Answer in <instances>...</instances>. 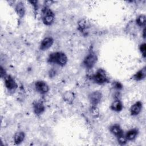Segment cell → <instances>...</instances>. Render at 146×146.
Returning <instances> with one entry per match:
<instances>
[{
    "mask_svg": "<svg viewBox=\"0 0 146 146\" xmlns=\"http://www.w3.org/2000/svg\"><path fill=\"white\" fill-rule=\"evenodd\" d=\"M47 62L48 63L56 64L61 67H64L68 62V58L65 53L61 51H56L48 55Z\"/></svg>",
    "mask_w": 146,
    "mask_h": 146,
    "instance_id": "1",
    "label": "cell"
},
{
    "mask_svg": "<svg viewBox=\"0 0 146 146\" xmlns=\"http://www.w3.org/2000/svg\"><path fill=\"white\" fill-rule=\"evenodd\" d=\"M91 79L96 84L102 85L110 82V78L106 71L102 68H99L91 76Z\"/></svg>",
    "mask_w": 146,
    "mask_h": 146,
    "instance_id": "2",
    "label": "cell"
},
{
    "mask_svg": "<svg viewBox=\"0 0 146 146\" xmlns=\"http://www.w3.org/2000/svg\"><path fill=\"white\" fill-rule=\"evenodd\" d=\"M42 21L46 26L51 25L55 21V14L47 6H44L42 9Z\"/></svg>",
    "mask_w": 146,
    "mask_h": 146,
    "instance_id": "3",
    "label": "cell"
},
{
    "mask_svg": "<svg viewBox=\"0 0 146 146\" xmlns=\"http://www.w3.org/2000/svg\"><path fill=\"white\" fill-rule=\"evenodd\" d=\"M98 56L96 54L92 51H90L84 58L82 64L87 69L92 68L98 62Z\"/></svg>",
    "mask_w": 146,
    "mask_h": 146,
    "instance_id": "4",
    "label": "cell"
},
{
    "mask_svg": "<svg viewBox=\"0 0 146 146\" xmlns=\"http://www.w3.org/2000/svg\"><path fill=\"white\" fill-rule=\"evenodd\" d=\"M103 99V94L100 91H94L88 95V100L91 106H96L101 102Z\"/></svg>",
    "mask_w": 146,
    "mask_h": 146,
    "instance_id": "5",
    "label": "cell"
},
{
    "mask_svg": "<svg viewBox=\"0 0 146 146\" xmlns=\"http://www.w3.org/2000/svg\"><path fill=\"white\" fill-rule=\"evenodd\" d=\"M3 79L5 86L8 91L13 92L17 90L18 84L15 79L12 76L7 75Z\"/></svg>",
    "mask_w": 146,
    "mask_h": 146,
    "instance_id": "6",
    "label": "cell"
},
{
    "mask_svg": "<svg viewBox=\"0 0 146 146\" xmlns=\"http://www.w3.org/2000/svg\"><path fill=\"white\" fill-rule=\"evenodd\" d=\"M34 87L36 91L42 95L47 94L50 90L48 84L45 81L42 80H36L34 83Z\"/></svg>",
    "mask_w": 146,
    "mask_h": 146,
    "instance_id": "7",
    "label": "cell"
},
{
    "mask_svg": "<svg viewBox=\"0 0 146 146\" xmlns=\"http://www.w3.org/2000/svg\"><path fill=\"white\" fill-rule=\"evenodd\" d=\"M54 40L51 36H47L44 38L40 42L39 44V49L41 51H46L49 49L54 44Z\"/></svg>",
    "mask_w": 146,
    "mask_h": 146,
    "instance_id": "8",
    "label": "cell"
},
{
    "mask_svg": "<svg viewBox=\"0 0 146 146\" xmlns=\"http://www.w3.org/2000/svg\"><path fill=\"white\" fill-rule=\"evenodd\" d=\"M33 109L34 113L36 116H40L45 111L46 107L42 102L35 101L33 103Z\"/></svg>",
    "mask_w": 146,
    "mask_h": 146,
    "instance_id": "9",
    "label": "cell"
},
{
    "mask_svg": "<svg viewBox=\"0 0 146 146\" xmlns=\"http://www.w3.org/2000/svg\"><path fill=\"white\" fill-rule=\"evenodd\" d=\"M143 103L141 101L136 102L129 108V112L131 116H135L138 115L142 111Z\"/></svg>",
    "mask_w": 146,
    "mask_h": 146,
    "instance_id": "10",
    "label": "cell"
},
{
    "mask_svg": "<svg viewBox=\"0 0 146 146\" xmlns=\"http://www.w3.org/2000/svg\"><path fill=\"white\" fill-rule=\"evenodd\" d=\"M123 104L121 100L119 98H116L111 104L110 106V108L111 111L116 112H119L121 111L123 109Z\"/></svg>",
    "mask_w": 146,
    "mask_h": 146,
    "instance_id": "11",
    "label": "cell"
},
{
    "mask_svg": "<svg viewBox=\"0 0 146 146\" xmlns=\"http://www.w3.org/2000/svg\"><path fill=\"white\" fill-rule=\"evenodd\" d=\"M15 11L17 14L18 17L20 18L24 17L26 14V7L23 2L20 1L18 2L15 6L14 7Z\"/></svg>",
    "mask_w": 146,
    "mask_h": 146,
    "instance_id": "12",
    "label": "cell"
},
{
    "mask_svg": "<svg viewBox=\"0 0 146 146\" xmlns=\"http://www.w3.org/2000/svg\"><path fill=\"white\" fill-rule=\"evenodd\" d=\"M89 28V23L84 19H82L79 21L78 23V29L82 33L83 35H86L88 33V30Z\"/></svg>",
    "mask_w": 146,
    "mask_h": 146,
    "instance_id": "13",
    "label": "cell"
},
{
    "mask_svg": "<svg viewBox=\"0 0 146 146\" xmlns=\"http://www.w3.org/2000/svg\"><path fill=\"white\" fill-rule=\"evenodd\" d=\"M146 76V67L144 66L143 68L138 70L132 76V79L136 82H139L144 79Z\"/></svg>",
    "mask_w": 146,
    "mask_h": 146,
    "instance_id": "14",
    "label": "cell"
},
{
    "mask_svg": "<svg viewBox=\"0 0 146 146\" xmlns=\"http://www.w3.org/2000/svg\"><path fill=\"white\" fill-rule=\"evenodd\" d=\"M110 132L115 136L117 137L121 135H123L124 131L123 130L121 126L118 124H114L111 125L109 128Z\"/></svg>",
    "mask_w": 146,
    "mask_h": 146,
    "instance_id": "15",
    "label": "cell"
},
{
    "mask_svg": "<svg viewBox=\"0 0 146 146\" xmlns=\"http://www.w3.org/2000/svg\"><path fill=\"white\" fill-rule=\"evenodd\" d=\"M25 139V133L23 131H19L14 134L13 136V140L15 145H19L24 141Z\"/></svg>",
    "mask_w": 146,
    "mask_h": 146,
    "instance_id": "16",
    "label": "cell"
},
{
    "mask_svg": "<svg viewBox=\"0 0 146 146\" xmlns=\"http://www.w3.org/2000/svg\"><path fill=\"white\" fill-rule=\"evenodd\" d=\"M138 133L139 130L137 128H132L128 130L124 135L128 141H133L137 137Z\"/></svg>",
    "mask_w": 146,
    "mask_h": 146,
    "instance_id": "17",
    "label": "cell"
},
{
    "mask_svg": "<svg viewBox=\"0 0 146 146\" xmlns=\"http://www.w3.org/2000/svg\"><path fill=\"white\" fill-rule=\"evenodd\" d=\"M145 15L144 14H140L138 15L135 20L136 25L140 27H145Z\"/></svg>",
    "mask_w": 146,
    "mask_h": 146,
    "instance_id": "18",
    "label": "cell"
},
{
    "mask_svg": "<svg viewBox=\"0 0 146 146\" xmlns=\"http://www.w3.org/2000/svg\"><path fill=\"white\" fill-rule=\"evenodd\" d=\"M63 99L67 103L71 104L72 103L75 99L74 94L71 91H67L63 94Z\"/></svg>",
    "mask_w": 146,
    "mask_h": 146,
    "instance_id": "19",
    "label": "cell"
},
{
    "mask_svg": "<svg viewBox=\"0 0 146 146\" xmlns=\"http://www.w3.org/2000/svg\"><path fill=\"white\" fill-rule=\"evenodd\" d=\"M90 112L94 117H98L100 115L99 109L96 106H91L90 108Z\"/></svg>",
    "mask_w": 146,
    "mask_h": 146,
    "instance_id": "20",
    "label": "cell"
},
{
    "mask_svg": "<svg viewBox=\"0 0 146 146\" xmlns=\"http://www.w3.org/2000/svg\"><path fill=\"white\" fill-rule=\"evenodd\" d=\"M116 138H117V143H118L120 145H125V144L127 143V142H128V140H127V139H126L124 133H123V135H120V136L116 137Z\"/></svg>",
    "mask_w": 146,
    "mask_h": 146,
    "instance_id": "21",
    "label": "cell"
},
{
    "mask_svg": "<svg viewBox=\"0 0 146 146\" xmlns=\"http://www.w3.org/2000/svg\"><path fill=\"white\" fill-rule=\"evenodd\" d=\"M139 51L141 54L142 57L145 59L146 56V44L145 42L141 43L139 47Z\"/></svg>",
    "mask_w": 146,
    "mask_h": 146,
    "instance_id": "22",
    "label": "cell"
},
{
    "mask_svg": "<svg viewBox=\"0 0 146 146\" xmlns=\"http://www.w3.org/2000/svg\"><path fill=\"white\" fill-rule=\"evenodd\" d=\"M112 87L115 90H117V91L121 90L123 88V84L120 82H118V81L113 82L112 83Z\"/></svg>",
    "mask_w": 146,
    "mask_h": 146,
    "instance_id": "23",
    "label": "cell"
},
{
    "mask_svg": "<svg viewBox=\"0 0 146 146\" xmlns=\"http://www.w3.org/2000/svg\"><path fill=\"white\" fill-rule=\"evenodd\" d=\"M7 75L6 74V71L5 69L2 66H1V67H0V76H1V78L2 79H4Z\"/></svg>",
    "mask_w": 146,
    "mask_h": 146,
    "instance_id": "24",
    "label": "cell"
},
{
    "mask_svg": "<svg viewBox=\"0 0 146 146\" xmlns=\"http://www.w3.org/2000/svg\"><path fill=\"white\" fill-rule=\"evenodd\" d=\"M29 2L33 6L35 10H37L38 8V1H29Z\"/></svg>",
    "mask_w": 146,
    "mask_h": 146,
    "instance_id": "25",
    "label": "cell"
},
{
    "mask_svg": "<svg viewBox=\"0 0 146 146\" xmlns=\"http://www.w3.org/2000/svg\"><path fill=\"white\" fill-rule=\"evenodd\" d=\"M142 35H143V37L144 39L145 40V27H144V28H143Z\"/></svg>",
    "mask_w": 146,
    "mask_h": 146,
    "instance_id": "26",
    "label": "cell"
}]
</instances>
